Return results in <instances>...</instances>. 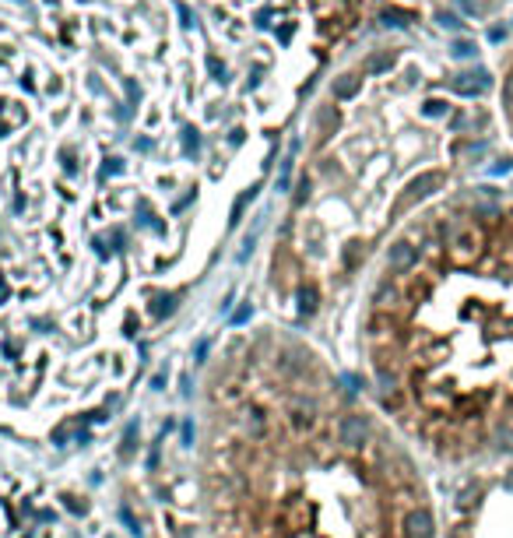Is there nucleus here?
Masks as SVG:
<instances>
[{"mask_svg":"<svg viewBox=\"0 0 513 538\" xmlns=\"http://www.w3.org/2000/svg\"><path fill=\"white\" fill-rule=\"evenodd\" d=\"M397 278L369 317L383 405L450 461L513 454V204L485 187Z\"/></svg>","mask_w":513,"mask_h":538,"instance_id":"f257e3e1","label":"nucleus"},{"mask_svg":"<svg viewBox=\"0 0 513 538\" xmlns=\"http://www.w3.org/2000/svg\"><path fill=\"white\" fill-rule=\"evenodd\" d=\"M373 440H376L373 419H369L366 412H348V415H341V422H337V444L345 447V451L362 454Z\"/></svg>","mask_w":513,"mask_h":538,"instance_id":"f03ea898","label":"nucleus"},{"mask_svg":"<svg viewBox=\"0 0 513 538\" xmlns=\"http://www.w3.org/2000/svg\"><path fill=\"white\" fill-rule=\"evenodd\" d=\"M415 260H419V246H415L412 239H394V243L387 246V267H390L394 275L412 271Z\"/></svg>","mask_w":513,"mask_h":538,"instance_id":"7ed1b4c3","label":"nucleus"},{"mask_svg":"<svg viewBox=\"0 0 513 538\" xmlns=\"http://www.w3.org/2000/svg\"><path fill=\"white\" fill-rule=\"evenodd\" d=\"M289 422H292L296 433H310V429L317 426V405L306 401V398H296L289 405Z\"/></svg>","mask_w":513,"mask_h":538,"instance_id":"20e7f679","label":"nucleus"},{"mask_svg":"<svg viewBox=\"0 0 513 538\" xmlns=\"http://www.w3.org/2000/svg\"><path fill=\"white\" fill-rule=\"evenodd\" d=\"M443 187V173L439 169H429V173H419L412 183H408V197H405V204L408 201H422V197H429V194H436Z\"/></svg>","mask_w":513,"mask_h":538,"instance_id":"39448f33","label":"nucleus"},{"mask_svg":"<svg viewBox=\"0 0 513 538\" xmlns=\"http://www.w3.org/2000/svg\"><path fill=\"white\" fill-rule=\"evenodd\" d=\"M485 88H489V74H485V71H471V74H461L457 81H453V92H457V95H468V99L482 95Z\"/></svg>","mask_w":513,"mask_h":538,"instance_id":"423d86ee","label":"nucleus"},{"mask_svg":"<svg viewBox=\"0 0 513 538\" xmlns=\"http://www.w3.org/2000/svg\"><path fill=\"white\" fill-rule=\"evenodd\" d=\"M359 88H362V78L359 74H341V78H334V99H341V102H345V99H355L359 95Z\"/></svg>","mask_w":513,"mask_h":538,"instance_id":"0eeeda50","label":"nucleus"},{"mask_svg":"<svg viewBox=\"0 0 513 538\" xmlns=\"http://www.w3.org/2000/svg\"><path fill=\"white\" fill-rule=\"evenodd\" d=\"M390 67H394V53H373V57L366 60V71L369 74H383Z\"/></svg>","mask_w":513,"mask_h":538,"instance_id":"6e6552de","label":"nucleus"},{"mask_svg":"<svg viewBox=\"0 0 513 538\" xmlns=\"http://www.w3.org/2000/svg\"><path fill=\"white\" fill-rule=\"evenodd\" d=\"M246 429H250V437H264L267 433V419H264V412H257V408H250L246 412Z\"/></svg>","mask_w":513,"mask_h":538,"instance_id":"1a4fd4ad","label":"nucleus"},{"mask_svg":"<svg viewBox=\"0 0 513 538\" xmlns=\"http://www.w3.org/2000/svg\"><path fill=\"white\" fill-rule=\"evenodd\" d=\"M446 110H450V106H446L443 99H429V102L422 106V113H426V117H432V120H436V117H446Z\"/></svg>","mask_w":513,"mask_h":538,"instance_id":"9d476101","label":"nucleus"},{"mask_svg":"<svg viewBox=\"0 0 513 538\" xmlns=\"http://www.w3.org/2000/svg\"><path fill=\"white\" fill-rule=\"evenodd\" d=\"M253 194H257V187H250V190H246V194H243V197L233 204V226L243 219V208H246V201H253Z\"/></svg>","mask_w":513,"mask_h":538,"instance_id":"9b49d317","label":"nucleus"},{"mask_svg":"<svg viewBox=\"0 0 513 538\" xmlns=\"http://www.w3.org/2000/svg\"><path fill=\"white\" fill-rule=\"evenodd\" d=\"M457 8L464 11V15H471V18H478L485 8H482V0H457Z\"/></svg>","mask_w":513,"mask_h":538,"instance_id":"f8f14e48","label":"nucleus"},{"mask_svg":"<svg viewBox=\"0 0 513 538\" xmlns=\"http://www.w3.org/2000/svg\"><path fill=\"white\" fill-rule=\"evenodd\" d=\"M453 57H475V42L457 39V42H453Z\"/></svg>","mask_w":513,"mask_h":538,"instance_id":"ddd939ff","label":"nucleus"},{"mask_svg":"<svg viewBox=\"0 0 513 538\" xmlns=\"http://www.w3.org/2000/svg\"><path fill=\"white\" fill-rule=\"evenodd\" d=\"M299 299H303V310H306V313H313V310H317V289H303V292H299Z\"/></svg>","mask_w":513,"mask_h":538,"instance_id":"4468645a","label":"nucleus"},{"mask_svg":"<svg viewBox=\"0 0 513 538\" xmlns=\"http://www.w3.org/2000/svg\"><path fill=\"white\" fill-rule=\"evenodd\" d=\"M383 22H387V25H408V15H401V11H383Z\"/></svg>","mask_w":513,"mask_h":538,"instance_id":"2eb2a0df","label":"nucleus"},{"mask_svg":"<svg viewBox=\"0 0 513 538\" xmlns=\"http://www.w3.org/2000/svg\"><path fill=\"white\" fill-rule=\"evenodd\" d=\"M503 99H506V106L513 110V71L506 74V85H503Z\"/></svg>","mask_w":513,"mask_h":538,"instance_id":"dca6fc26","label":"nucleus"},{"mask_svg":"<svg viewBox=\"0 0 513 538\" xmlns=\"http://www.w3.org/2000/svg\"><path fill=\"white\" fill-rule=\"evenodd\" d=\"M436 18H439V25H443V28H457V25H461V22H457V18H453L450 11H439Z\"/></svg>","mask_w":513,"mask_h":538,"instance_id":"f3484780","label":"nucleus"}]
</instances>
